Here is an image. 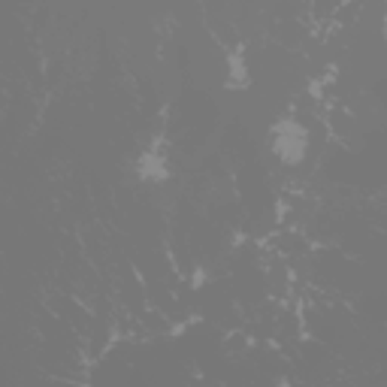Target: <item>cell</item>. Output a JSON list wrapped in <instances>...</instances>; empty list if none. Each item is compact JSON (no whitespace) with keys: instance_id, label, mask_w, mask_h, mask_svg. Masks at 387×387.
Listing matches in <instances>:
<instances>
[{"instance_id":"obj_1","label":"cell","mask_w":387,"mask_h":387,"mask_svg":"<svg viewBox=\"0 0 387 387\" xmlns=\"http://www.w3.org/2000/svg\"><path fill=\"white\" fill-rule=\"evenodd\" d=\"M266 136H270V152L279 158L282 167H300V163L309 158L312 136H309V127L302 124L297 115L275 118L270 124V131H266Z\"/></svg>"},{"instance_id":"obj_2","label":"cell","mask_w":387,"mask_h":387,"mask_svg":"<svg viewBox=\"0 0 387 387\" xmlns=\"http://www.w3.org/2000/svg\"><path fill=\"white\" fill-rule=\"evenodd\" d=\"M133 173L143 185H163L170 176H173V167H170V158H167V149L161 143H152L140 152V158L133 163Z\"/></svg>"},{"instance_id":"obj_3","label":"cell","mask_w":387,"mask_h":387,"mask_svg":"<svg viewBox=\"0 0 387 387\" xmlns=\"http://www.w3.org/2000/svg\"><path fill=\"white\" fill-rule=\"evenodd\" d=\"M251 85V67H248V58H245V49L236 45V49L227 52V79H224V88L227 91H245Z\"/></svg>"},{"instance_id":"obj_4","label":"cell","mask_w":387,"mask_h":387,"mask_svg":"<svg viewBox=\"0 0 387 387\" xmlns=\"http://www.w3.org/2000/svg\"><path fill=\"white\" fill-rule=\"evenodd\" d=\"M209 284V272H206V266H194V272H191V288L194 291H203Z\"/></svg>"},{"instance_id":"obj_5","label":"cell","mask_w":387,"mask_h":387,"mask_svg":"<svg viewBox=\"0 0 387 387\" xmlns=\"http://www.w3.org/2000/svg\"><path fill=\"white\" fill-rule=\"evenodd\" d=\"M381 36H384V40H387V13L381 15Z\"/></svg>"},{"instance_id":"obj_6","label":"cell","mask_w":387,"mask_h":387,"mask_svg":"<svg viewBox=\"0 0 387 387\" xmlns=\"http://www.w3.org/2000/svg\"><path fill=\"white\" fill-rule=\"evenodd\" d=\"M279 387H288V381H284V379H282V381H279Z\"/></svg>"}]
</instances>
